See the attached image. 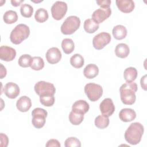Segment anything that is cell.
<instances>
[{"instance_id":"cell-32","label":"cell","mask_w":147,"mask_h":147,"mask_svg":"<svg viewBox=\"0 0 147 147\" xmlns=\"http://www.w3.org/2000/svg\"><path fill=\"white\" fill-rule=\"evenodd\" d=\"M32 57L30 55L24 54L21 55L18 61L19 65L23 68H26L30 67Z\"/></svg>"},{"instance_id":"cell-24","label":"cell","mask_w":147,"mask_h":147,"mask_svg":"<svg viewBox=\"0 0 147 147\" xmlns=\"http://www.w3.org/2000/svg\"><path fill=\"white\" fill-rule=\"evenodd\" d=\"M61 48L65 54L71 53L75 48V44L71 38H64L61 42Z\"/></svg>"},{"instance_id":"cell-5","label":"cell","mask_w":147,"mask_h":147,"mask_svg":"<svg viewBox=\"0 0 147 147\" xmlns=\"http://www.w3.org/2000/svg\"><path fill=\"white\" fill-rule=\"evenodd\" d=\"M84 92L89 100L92 102H95L102 96L103 94V88L99 84L89 83L86 84Z\"/></svg>"},{"instance_id":"cell-7","label":"cell","mask_w":147,"mask_h":147,"mask_svg":"<svg viewBox=\"0 0 147 147\" xmlns=\"http://www.w3.org/2000/svg\"><path fill=\"white\" fill-rule=\"evenodd\" d=\"M36 93L40 96L44 95H54L56 92V88L54 85L45 81H39L36 83L34 87Z\"/></svg>"},{"instance_id":"cell-38","label":"cell","mask_w":147,"mask_h":147,"mask_svg":"<svg viewBox=\"0 0 147 147\" xmlns=\"http://www.w3.org/2000/svg\"><path fill=\"white\" fill-rule=\"evenodd\" d=\"M140 83H141V86L142 88L146 91V75H145L141 78Z\"/></svg>"},{"instance_id":"cell-8","label":"cell","mask_w":147,"mask_h":147,"mask_svg":"<svg viewBox=\"0 0 147 147\" xmlns=\"http://www.w3.org/2000/svg\"><path fill=\"white\" fill-rule=\"evenodd\" d=\"M67 4L63 1H56L51 7L52 17L56 20H61L67 11Z\"/></svg>"},{"instance_id":"cell-18","label":"cell","mask_w":147,"mask_h":147,"mask_svg":"<svg viewBox=\"0 0 147 147\" xmlns=\"http://www.w3.org/2000/svg\"><path fill=\"white\" fill-rule=\"evenodd\" d=\"M16 106L20 111L26 112L32 106L31 100L26 96H22L20 97L17 101Z\"/></svg>"},{"instance_id":"cell-37","label":"cell","mask_w":147,"mask_h":147,"mask_svg":"<svg viewBox=\"0 0 147 147\" xmlns=\"http://www.w3.org/2000/svg\"><path fill=\"white\" fill-rule=\"evenodd\" d=\"M0 137H1V146L6 147L8 145V142H9V139L7 136L3 133H1Z\"/></svg>"},{"instance_id":"cell-14","label":"cell","mask_w":147,"mask_h":147,"mask_svg":"<svg viewBox=\"0 0 147 147\" xmlns=\"http://www.w3.org/2000/svg\"><path fill=\"white\" fill-rule=\"evenodd\" d=\"M20 88L18 86L13 83H7L3 88V92L6 96L10 99H14L17 98L20 94Z\"/></svg>"},{"instance_id":"cell-17","label":"cell","mask_w":147,"mask_h":147,"mask_svg":"<svg viewBox=\"0 0 147 147\" xmlns=\"http://www.w3.org/2000/svg\"><path fill=\"white\" fill-rule=\"evenodd\" d=\"M89 104L84 100H78L76 101L72 106V111L84 114L89 110Z\"/></svg>"},{"instance_id":"cell-33","label":"cell","mask_w":147,"mask_h":147,"mask_svg":"<svg viewBox=\"0 0 147 147\" xmlns=\"http://www.w3.org/2000/svg\"><path fill=\"white\" fill-rule=\"evenodd\" d=\"M55 100L54 95H44L40 96V103L46 107L53 106L55 103Z\"/></svg>"},{"instance_id":"cell-4","label":"cell","mask_w":147,"mask_h":147,"mask_svg":"<svg viewBox=\"0 0 147 147\" xmlns=\"http://www.w3.org/2000/svg\"><path fill=\"white\" fill-rule=\"evenodd\" d=\"M80 20L75 16L68 17L61 26V32L65 35L72 34L80 27Z\"/></svg>"},{"instance_id":"cell-20","label":"cell","mask_w":147,"mask_h":147,"mask_svg":"<svg viewBox=\"0 0 147 147\" xmlns=\"http://www.w3.org/2000/svg\"><path fill=\"white\" fill-rule=\"evenodd\" d=\"M130 52L129 46L125 43L118 44L115 49V55L119 58H126L128 56Z\"/></svg>"},{"instance_id":"cell-35","label":"cell","mask_w":147,"mask_h":147,"mask_svg":"<svg viewBox=\"0 0 147 147\" xmlns=\"http://www.w3.org/2000/svg\"><path fill=\"white\" fill-rule=\"evenodd\" d=\"M96 2L98 6H99L101 8H103V9L109 8L110 4H111V1H110V0L96 1Z\"/></svg>"},{"instance_id":"cell-19","label":"cell","mask_w":147,"mask_h":147,"mask_svg":"<svg viewBox=\"0 0 147 147\" xmlns=\"http://www.w3.org/2000/svg\"><path fill=\"white\" fill-rule=\"evenodd\" d=\"M99 73L98 66L94 64H89L86 66L83 70L84 76L88 79H93L96 77Z\"/></svg>"},{"instance_id":"cell-3","label":"cell","mask_w":147,"mask_h":147,"mask_svg":"<svg viewBox=\"0 0 147 147\" xmlns=\"http://www.w3.org/2000/svg\"><path fill=\"white\" fill-rule=\"evenodd\" d=\"M29 34V28L25 24H20L12 30L10 35V39L13 44L18 45L26 39Z\"/></svg>"},{"instance_id":"cell-2","label":"cell","mask_w":147,"mask_h":147,"mask_svg":"<svg viewBox=\"0 0 147 147\" xmlns=\"http://www.w3.org/2000/svg\"><path fill=\"white\" fill-rule=\"evenodd\" d=\"M144 131L143 125L140 122H133L125 131V140L131 145H137L141 140Z\"/></svg>"},{"instance_id":"cell-36","label":"cell","mask_w":147,"mask_h":147,"mask_svg":"<svg viewBox=\"0 0 147 147\" xmlns=\"http://www.w3.org/2000/svg\"><path fill=\"white\" fill-rule=\"evenodd\" d=\"M45 146L47 147H51V146H56V147H60V144L59 141L56 139H51L48 140L45 144Z\"/></svg>"},{"instance_id":"cell-31","label":"cell","mask_w":147,"mask_h":147,"mask_svg":"<svg viewBox=\"0 0 147 147\" xmlns=\"http://www.w3.org/2000/svg\"><path fill=\"white\" fill-rule=\"evenodd\" d=\"M20 13L22 16L25 18H30L33 13V8L29 4H22L20 8Z\"/></svg>"},{"instance_id":"cell-11","label":"cell","mask_w":147,"mask_h":147,"mask_svg":"<svg viewBox=\"0 0 147 147\" xmlns=\"http://www.w3.org/2000/svg\"><path fill=\"white\" fill-rule=\"evenodd\" d=\"M99 109L102 115L106 117L111 116L115 111V106L110 98L104 99L99 105Z\"/></svg>"},{"instance_id":"cell-40","label":"cell","mask_w":147,"mask_h":147,"mask_svg":"<svg viewBox=\"0 0 147 147\" xmlns=\"http://www.w3.org/2000/svg\"><path fill=\"white\" fill-rule=\"evenodd\" d=\"M24 1V0H11V3L14 7H17L21 5Z\"/></svg>"},{"instance_id":"cell-1","label":"cell","mask_w":147,"mask_h":147,"mask_svg":"<svg viewBox=\"0 0 147 147\" xmlns=\"http://www.w3.org/2000/svg\"><path fill=\"white\" fill-rule=\"evenodd\" d=\"M137 85L134 82H126L123 84L120 88V97L122 102L127 105L134 103L136 99V92L137 91Z\"/></svg>"},{"instance_id":"cell-28","label":"cell","mask_w":147,"mask_h":147,"mask_svg":"<svg viewBox=\"0 0 147 147\" xmlns=\"http://www.w3.org/2000/svg\"><path fill=\"white\" fill-rule=\"evenodd\" d=\"M48 13L47 10L44 8H40L37 9L34 14V18L36 21L40 23H42L46 21L48 18Z\"/></svg>"},{"instance_id":"cell-16","label":"cell","mask_w":147,"mask_h":147,"mask_svg":"<svg viewBox=\"0 0 147 147\" xmlns=\"http://www.w3.org/2000/svg\"><path fill=\"white\" fill-rule=\"evenodd\" d=\"M119 119L125 122H128L133 121L136 117L135 111L131 109H122L119 113Z\"/></svg>"},{"instance_id":"cell-30","label":"cell","mask_w":147,"mask_h":147,"mask_svg":"<svg viewBox=\"0 0 147 147\" xmlns=\"http://www.w3.org/2000/svg\"><path fill=\"white\" fill-rule=\"evenodd\" d=\"M84 119V114L71 111L69 114V122L74 125H79Z\"/></svg>"},{"instance_id":"cell-13","label":"cell","mask_w":147,"mask_h":147,"mask_svg":"<svg viewBox=\"0 0 147 147\" xmlns=\"http://www.w3.org/2000/svg\"><path fill=\"white\" fill-rule=\"evenodd\" d=\"M45 57L49 63L51 64H56L59 63L61 59V53L57 48L52 47L47 51Z\"/></svg>"},{"instance_id":"cell-23","label":"cell","mask_w":147,"mask_h":147,"mask_svg":"<svg viewBox=\"0 0 147 147\" xmlns=\"http://www.w3.org/2000/svg\"><path fill=\"white\" fill-rule=\"evenodd\" d=\"M5 23L7 24H12L16 22L18 20V16L15 11L10 10L6 11L3 16Z\"/></svg>"},{"instance_id":"cell-9","label":"cell","mask_w":147,"mask_h":147,"mask_svg":"<svg viewBox=\"0 0 147 147\" xmlns=\"http://www.w3.org/2000/svg\"><path fill=\"white\" fill-rule=\"evenodd\" d=\"M111 36L109 33L101 32L95 36L92 39V44L95 49L100 50L110 43Z\"/></svg>"},{"instance_id":"cell-25","label":"cell","mask_w":147,"mask_h":147,"mask_svg":"<svg viewBox=\"0 0 147 147\" xmlns=\"http://www.w3.org/2000/svg\"><path fill=\"white\" fill-rule=\"evenodd\" d=\"M84 30L88 33H93L99 29V24L95 22L92 19L85 20L83 25Z\"/></svg>"},{"instance_id":"cell-39","label":"cell","mask_w":147,"mask_h":147,"mask_svg":"<svg viewBox=\"0 0 147 147\" xmlns=\"http://www.w3.org/2000/svg\"><path fill=\"white\" fill-rule=\"evenodd\" d=\"M1 64V79H3L4 77L6 76V68L2 65V64Z\"/></svg>"},{"instance_id":"cell-26","label":"cell","mask_w":147,"mask_h":147,"mask_svg":"<svg viewBox=\"0 0 147 147\" xmlns=\"http://www.w3.org/2000/svg\"><path fill=\"white\" fill-rule=\"evenodd\" d=\"M84 60L83 56L78 53L74 54L70 58V63L75 68H80L84 65Z\"/></svg>"},{"instance_id":"cell-29","label":"cell","mask_w":147,"mask_h":147,"mask_svg":"<svg viewBox=\"0 0 147 147\" xmlns=\"http://www.w3.org/2000/svg\"><path fill=\"white\" fill-rule=\"evenodd\" d=\"M30 67L32 69L35 71L41 70L44 67V61L41 57H33Z\"/></svg>"},{"instance_id":"cell-12","label":"cell","mask_w":147,"mask_h":147,"mask_svg":"<svg viewBox=\"0 0 147 147\" xmlns=\"http://www.w3.org/2000/svg\"><path fill=\"white\" fill-rule=\"evenodd\" d=\"M16 56V50L8 46L2 45L0 48V59L5 61H11Z\"/></svg>"},{"instance_id":"cell-34","label":"cell","mask_w":147,"mask_h":147,"mask_svg":"<svg viewBox=\"0 0 147 147\" xmlns=\"http://www.w3.org/2000/svg\"><path fill=\"white\" fill-rule=\"evenodd\" d=\"M65 147H80L81 143L79 140L74 137H69L64 142Z\"/></svg>"},{"instance_id":"cell-27","label":"cell","mask_w":147,"mask_h":147,"mask_svg":"<svg viewBox=\"0 0 147 147\" xmlns=\"http://www.w3.org/2000/svg\"><path fill=\"white\" fill-rule=\"evenodd\" d=\"M95 125L99 129H105L109 125V119L107 117L103 115L97 116L95 119Z\"/></svg>"},{"instance_id":"cell-15","label":"cell","mask_w":147,"mask_h":147,"mask_svg":"<svg viewBox=\"0 0 147 147\" xmlns=\"http://www.w3.org/2000/svg\"><path fill=\"white\" fill-rule=\"evenodd\" d=\"M116 5L118 9L125 13L131 12L135 7L134 2L132 0H117Z\"/></svg>"},{"instance_id":"cell-21","label":"cell","mask_w":147,"mask_h":147,"mask_svg":"<svg viewBox=\"0 0 147 147\" xmlns=\"http://www.w3.org/2000/svg\"><path fill=\"white\" fill-rule=\"evenodd\" d=\"M112 33L114 38L120 40L126 37L127 35V29L124 26L118 25L113 28Z\"/></svg>"},{"instance_id":"cell-10","label":"cell","mask_w":147,"mask_h":147,"mask_svg":"<svg viewBox=\"0 0 147 147\" xmlns=\"http://www.w3.org/2000/svg\"><path fill=\"white\" fill-rule=\"evenodd\" d=\"M111 14V9L99 8L95 10L92 14V20L98 24L103 22L107 19Z\"/></svg>"},{"instance_id":"cell-6","label":"cell","mask_w":147,"mask_h":147,"mask_svg":"<svg viewBox=\"0 0 147 147\" xmlns=\"http://www.w3.org/2000/svg\"><path fill=\"white\" fill-rule=\"evenodd\" d=\"M32 115V123L33 126L37 129L42 127L45 123V119L48 115L47 111L44 109L37 107L33 110Z\"/></svg>"},{"instance_id":"cell-22","label":"cell","mask_w":147,"mask_h":147,"mask_svg":"<svg viewBox=\"0 0 147 147\" xmlns=\"http://www.w3.org/2000/svg\"><path fill=\"white\" fill-rule=\"evenodd\" d=\"M123 76L126 82H133L137 78V71L134 67H128L125 69L123 72Z\"/></svg>"}]
</instances>
